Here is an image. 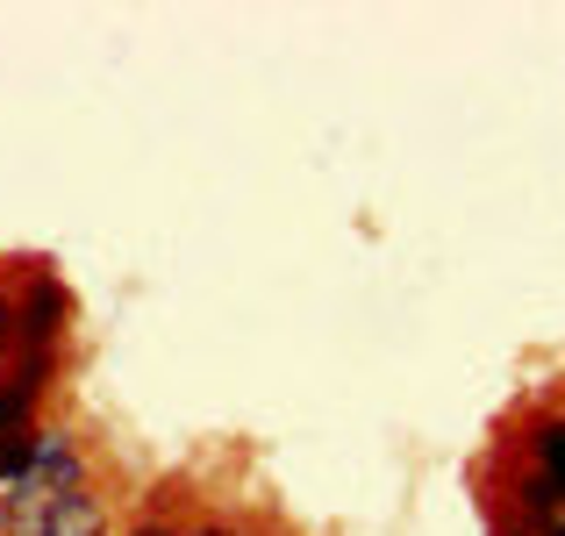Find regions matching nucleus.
I'll use <instances>...</instances> for the list:
<instances>
[{
	"instance_id": "nucleus-1",
	"label": "nucleus",
	"mask_w": 565,
	"mask_h": 536,
	"mask_svg": "<svg viewBox=\"0 0 565 536\" xmlns=\"http://www.w3.org/2000/svg\"><path fill=\"white\" fill-rule=\"evenodd\" d=\"M29 536H100V501L94 494H51L36 515H29Z\"/></svg>"
},
{
	"instance_id": "nucleus-2",
	"label": "nucleus",
	"mask_w": 565,
	"mask_h": 536,
	"mask_svg": "<svg viewBox=\"0 0 565 536\" xmlns=\"http://www.w3.org/2000/svg\"><path fill=\"white\" fill-rule=\"evenodd\" d=\"M22 486H29V494H72V486H79V451H72L65 437H36Z\"/></svg>"
},
{
	"instance_id": "nucleus-3",
	"label": "nucleus",
	"mask_w": 565,
	"mask_h": 536,
	"mask_svg": "<svg viewBox=\"0 0 565 536\" xmlns=\"http://www.w3.org/2000/svg\"><path fill=\"white\" fill-rule=\"evenodd\" d=\"M57 322H65V293H57V279H36L29 301H22V344L29 351H51Z\"/></svg>"
},
{
	"instance_id": "nucleus-4",
	"label": "nucleus",
	"mask_w": 565,
	"mask_h": 536,
	"mask_svg": "<svg viewBox=\"0 0 565 536\" xmlns=\"http://www.w3.org/2000/svg\"><path fill=\"white\" fill-rule=\"evenodd\" d=\"M537 458H544V480H552V494L565 501V415L537 429Z\"/></svg>"
},
{
	"instance_id": "nucleus-5",
	"label": "nucleus",
	"mask_w": 565,
	"mask_h": 536,
	"mask_svg": "<svg viewBox=\"0 0 565 536\" xmlns=\"http://www.w3.org/2000/svg\"><path fill=\"white\" fill-rule=\"evenodd\" d=\"M29 451H36V429H8V437H0V480H8V486H22Z\"/></svg>"
},
{
	"instance_id": "nucleus-6",
	"label": "nucleus",
	"mask_w": 565,
	"mask_h": 536,
	"mask_svg": "<svg viewBox=\"0 0 565 536\" xmlns=\"http://www.w3.org/2000/svg\"><path fill=\"white\" fill-rule=\"evenodd\" d=\"M0 351H22V308L0 301Z\"/></svg>"
},
{
	"instance_id": "nucleus-7",
	"label": "nucleus",
	"mask_w": 565,
	"mask_h": 536,
	"mask_svg": "<svg viewBox=\"0 0 565 536\" xmlns=\"http://www.w3.org/2000/svg\"><path fill=\"white\" fill-rule=\"evenodd\" d=\"M552 536H565V523H558V529H552Z\"/></svg>"
}]
</instances>
